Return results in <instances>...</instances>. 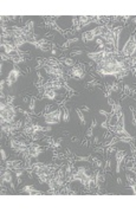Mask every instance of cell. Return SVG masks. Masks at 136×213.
<instances>
[{"instance_id": "cell-1", "label": "cell", "mask_w": 136, "mask_h": 213, "mask_svg": "<svg viewBox=\"0 0 136 213\" xmlns=\"http://www.w3.org/2000/svg\"><path fill=\"white\" fill-rule=\"evenodd\" d=\"M0 116H1V123L12 124L17 119V109L13 107V104H7L6 102H1Z\"/></svg>"}, {"instance_id": "cell-2", "label": "cell", "mask_w": 136, "mask_h": 213, "mask_svg": "<svg viewBox=\"0 0 136 213\" xmlns=\"http://www.w3.org/2000/svg\"><path fill=\"white\" fill-rule=\"evenodd\" d=\"M136 53V37L135 34L130 36V38L126 42L123 49H122V55L124 57H132Z\"/></svg>"}, {"instance_id": "cell-3", "label": "cell", "mask_w": 136, "mask_h": 213, "mask_svg": "<svg viewBox=\"0 0 136 213\" xmlns=\"http://www.w3.org/2000/svg\"><path fill=\"white\" fill-rule=\"evenodd\" d=\"M62 110L57 109V110H53V111H50L47 114H45L44 116V121L46 124L49 125H53V124H57L62 121Z\"/></svg>"}, {"instance_id": "cell-4", "label": "cell", "mask_w": 136, "mask_h": 213, "mask_svg": "<svg viewBox=\"0 0 136 213\" xmlns=\"http://www.w3.org/2000/svg\"><path fill=\"white\" fill-rule=\"evenodd\" d=\"M20 75H21V71L19 70V68H18V66H14V68L8 72L7 77L5 78V81H6V87H7V88H11L14 83H17V82H18V78L20 77Z\"/></svg>"}, {"instance_id": "cell-5", "label": "cell", "mask_w": 136, "mask_h": 213, "mask_svg": "<svg viewBox=\"0 0 136 213\" xmlns=\"http://www.w3.org/2000/svg\"><path fill=\"white\" fill-rule=\"evenodd\" d=\"M45 71L49 76L52 77V79H63L64 78V70L62 68H55V66L46 65Z\"/></svg>"}, {"instance_id": "cell-6", "label": "cell", "mask_w": 136, "mask_h": 213, "mask_svg": "<svg viewBox=\"0 0 136 213\" xmlns=\"http://www.w3.org/2000/svg\"><path fill=\"white\" fill-rule=\"evenodd\" d=\"M83 65H75L71 69V76L75 77L76 79H83L85 76V70L83 69Z\"/></svg>"}, {"instance_id": "cell-7", "label": "cell", "mask_w": 136, "mask_h": 213, "mask_svg": "<svg viewBox=\"0 0 136 213\" xmlns=\"http://www.w3.org/2000/svg\"><path fill=\"white\" fill-rule=\"evenodd\" d=\"M41 152H43V148L38 143H32V145L29 146V154L27 155L31 159H35L41 154Z\"/></svg>"}, {"instance_id": "cell-8", "label": "cell", "mask_w": 136, "mask_h": 213, "mask_svg": "<svg viewBox=\"0 0 136 213\" xmlns=\"http://www.w3.org/2000/svg\"><path fill=\"white\" fill-rule=\"evenodd\" d=\"M126 152L122 151V149H117L115 152V157H116V173L118 174L120 171H121V165H122V161L126 159Z\"/></svg>"}, {"instance_id": "cell-9", "label": "cell", "mask_w": 136, "mask_h": 213, "mask_svg": "<svg viewBox=\"0 0 136 213\" xmlns=\"http://www.w3.org/2000/svg\"><path fill=\"white\" fill-rule=\"evenodd\" d=\"M10 56V59L12 61V63L14 64V65H18V64H20V63H23L24 62V57L21 56V53H20V51L18 50V49H16L11 55H8Z\"/></svg>"}, {"instance_id": "cell-10", "label": "cell", "mask_w": 136, "mask_h": 213, "mask_svg": "<svg viewBox=\"0 0 136 213\" xmlns=\"http://www.w3.org/2000/svg\"><path fill=\"white\" fill-rule=\"evenodd\" d=\"M64 87V84H63V82H62V79H51L47 84H46V87H45V89H53V90H61L62 88Z\"/></svg>"}, {"instance_id": "cell-11", "label": "cell", "mask_w": 136, "mask_h": 213, "mask_svg": "<svg viewBox=\"0 0 136 213\" xmlns=\"http://www.w3.org/2000/svg\"><path fill=\"white\" fill-rule=\"evenodd\" d=\"M1 49L4 50V53L11 55V53L16 50V46H14L13 43L10 42V40H2V43H1Z\"/></svg>"}, {"instance_id": "cell-12", "label": "cell", "mask_w": 136, "mask_h": 213, "mask_svg": "<svg viewBox=\"0 0 136 213\" xmlns=\"http://www.w3.org/2000/svg\"><path fill=\"white\" fill-rule=\"evenodd\" d=\"M20 192L24 193V194H30V195H40V194L43 193V192L35 189L32 185H26V186H24V187L20 189Z\"/></svg>"}, {"instance_id": "cell-13", "label": "cell", "mask_w": 136, "mask_h": 213, "mask_svg": "<svg viewBox=\"0 0 136 213\" xmlns=\"http://www.w3.org/2000/svg\"><path fill=\"white\" fill-rule=\"evenodd\" d=\"M5 168L6 169H11V171H16L21 168V162L18 160H8L5 161Z\"/></svg>"}, {"instance_id": "cell-14", "label": "cell", "mask_w": 136, "mask_h": 213, "mask_svg": "<svg viewBox=\"0 0 136 213\" xmlns=\"http://www.w3.org/2000/svg\"><path fill=\"white\" fill-rule=\"evenodd\" d=\"M35 175L39 180V183H49V181L52 179V174H50V173L38 172V173H35Z\"/></svg>"}, {"instance_id": "cell-15", "label": "cell", "mask_w": 136, "mask_h": 213, "mask_svg": "<svg viewBox=\"0 0 136 213\" xmlns=\"http://www.w3.org/2000/svg\"><path fill=\"white\" fill-rule=\"evenodd\" d=\"M1 183H13V174L11 169H6L1 174Z\"/></svg>"}, {"instance_id": "cell-16", "label": "cell", "mask_w": 136, "mask_h": 213, "mask_svg": "<svg viewBox=\"0 0 136 213\" xmlns=\"http://www.w3.org/2000/svg\"><path fill=\"white\" fill-rule=\"evenodd\" d=\"M96 34H95V32L94 30H90V31H86V32H84L83 33V36H82V39H83V42H85V43H90V42H92V40H96Z\"/></svg>"}, {"instance_id": "cell-17", "label": "cell", "mask_w": 136, "mask_h": 213, "mask_svg": "<svg viewBox=\"0 0 136 213\" xmlns=\"http://www.w3.org/2000/svg\"><path fill=\"white\" fill-rule=\"evenodd\" d=\"M43 95H44V97L47 98V99H56V97H57V92H56V90H53V89H45Z\"/></svg>"}, {"instance_id": "cell-18", "label": "cell", "mask_w": 136, "mask_h": 213, "mask_svg": "<svg viewBox=\"0 0 136 213\" xmlns=\"http://www.w3.org/2000/svg\"><path fill=\"white\" fill-rule=\"evenodd\" d=\"M12 43H13V45L16 46V49H18V50H19L23 45H25V44L27 43V40H26L25 38H16V39H13V42H12Z\"/></svg>"}, {"instance_id": "cell-19", "label": "cell", "mask_w": 136, "mask_h": 213, "mask_svg": "<svg viewBox=\"0 0 136 213\" xmlns=\"http://www.w3.org/2000/svg\"><path fill=\"white\" fill-rule=\"evenodd\" d=\"M24 174H25V172H24L21 168H19V169H16V171H14V175H16V178H17V181H18V183H20V179H21V177H24Z\"/></svg>"}, {"instance_id": "cell-20", "label": "cell", "mask_w": 136, "mask_h": 213, "mask_svg": "<svg viewBox=\"0 0 136 213\" xmlns=\"http://www.w3.org/2000/svg\"><path fill=\"white\" fill-rule=\"evenodd\" d=\"M76 113H77V115H78V119H79V121L81 123L83 124V125H85V117H84V114H83V110H81V109H76Z\"/></svg>"}, {"instance_id": "cell-21", "label": "cell", "mask_w": 136, "mask_h": 213, "mask_svg": "<svg viewBox=\"0 0 136 213\" xmlns=\"http://www.w3.org/2000/svg\"><path fill=\"white\" fill-rule=\"evenodd\" d=\"M63 64H65L67 66H70V68H73L75 66V61L72 58H63L62 59Z\"/></svg>"}, {"instance_id": "cell-22", "label": "cell", "mask_w": 136, "mask_h": 213, "mask_svg": "<svg viewBox=\"0 0 136 213\" xmlns=\"http://www.w3.org/2000/svg\"><path fill=\"white\" fill-rule=\"evenodd\" d=\"M95 125H96V121L92 122V124L89 127V129L86 130V136L88 137H91L92 135H94V129H95Z\"/></svg>"}, {"instance_id": "cell-23", "label": "cell", "mask_w": 136, "mask_h": 213, "mask_svg": "<svg viewBox=\"0 0 136 213\" xmlns=\"http://www.w3.org/2000/svg\"><path fill=\"white\" fill-rule=\"evenodd\" d=\"M69 119H70V111H69L68 108H64V110H63V116H62V121L68 122Z\"/></svg>"}, {"instance_id": "cell-24", "label": "cell", "mask_w": 136, "mask_h": 213, "mask_svg": "<svg viewBox=\"0 0 136 213\" xmlns=\"http://www.w3.org/2000/svg\"><path fill=\"white\" fill-rule=\"evenodd\" d=\"M29 110H30L31 113H34V111H35V98H31V99H30Z\"/></svg>"}, {"instance_id": "cell-25", "label": "cell", "mask_w": 136, "mask_h": 213, "mask_svg": "<svg viewBox=\"0 0 136 213\" xmlns=\"http://www.w3.org/2000/svg\"><path fill=\"white\" fill-rule=\"evenodd\" d=\"M78 40H79L78 38H72V39H69L68 42H67V43L63 45V47H68L69 45H71L72 43H76V42H78Z\"/></svg>"}, {"instance_id": "cell-26", "label": "cell", "mask_w": 136, "mask_h": 213, "mask_svg": "<svg viewBox=\"0 0 136 213\" xmlns=\"http://www.w3.org/2000/svg\"><path fill=\"white\" fill-rule=\"evenodd\" d=\"M0 153H1V160L5 162V161L7 160V153H6V151H5L4 148H1V149H0Z\"/></svg>"}, {"instance_id": "cell-27", "label": "cell", "mask_w": 136, "mask_h": 213, "mask_svg": "<svg viewBox=\"0 0 136 213\" xmlns=\"http://www.w3.org/2000/svg\"><path fill=\"white\" fill-rule=\"evenodd\" d=\"M126 178H127V180H128L129 185H132V183H135V180H134V179H133V178L130 177V174H128V173H127V174H126Z\"/></svg>"}, {"instance_id": "cell-28", "label": "cell", "mask_w": 136, "mask_h": 213, "mask_svg": "<svg viewBox=\"0 0 136 213\" xmlns=\"http://www.w3.org/2000/svg\"><path fill=\"white\" fill-rule=\"evenodd\" d=\"M94 162H95V165H96L98 168H101V167L103 166L102 161H101V160H98V159H94Z\"/></svg>"}, {"instance_id": "cell-29", "label": "cell", "mask_w": 136, "mask_h": 213, "mask_svg": "<svg viewBox=\"0 0 136 213\" xmlns=\"http://www.w3.org/2000/svg\"><path fill=\"white\" fill-rule=\"evenodd\" d=\"M8 59H10V56L2 52V53H1V61H2V62H6V61H8Z\"/></svg>"}, {"instance_id": "cell-30", "label": "cell", "mask_w": 136, "mask_h": 213, "mask_svg": "<svg viewBox=\"0 0 136 213\" xmlns=\"http://www.w3.org/2000/svg\"><path fill=\"white\" fill-rule=\"evenodd\" d=\"M83 53V51L82 50H77V51H72L71 52V56L73 57V56H77V55H82Z\"/></svg>"}, {"instance_id": "cell-31", "label": "cell", "mask_w": 136, "mask_h": 213, "mask_svg": "<svg viewBox=\"0 0 136 213\" xmlns=\"http://www.w3.org/2000/svg\"><path fill=\"white\" fill-rule=\"evenodd\" d=\"M129 187L132 188V191H133V193H134V194H136V180H135V183H132V185H129Z\"/></svg>"}, {"instance_id": "cell-32", "label": "cell", "mask_w": 136, "mask_h": 213, "mask_svg": "<svg viewBox=\"0 0 136 213\" xmlns=\"http://www.w3.org/2000/svg\"><path fill=\"white\" fill-rule=\"evenodd\" d=\"M110 167H111V160H110V159H108V160H106V162H105V168L110 169Z\"/></svg>"}, {"instance_id": "cell-33", "label": "cell", "mask_w": 136, "mask_h": 213, "mask_svg": "<svg viewBox=\"0 0 136 213\" xmlns=\"http://www.w3.org/2000/svg\"><path fill=\"white\" fill-rule=\"evenodd\" d=\"M132 123H133V125H135L136 127V116L133 114V119H132Z\"/></svg>"}, {"instance_id": "cell-34", "label": "cell", "mask_w": 136, "mask_h": 213, "mask_svg": "<svg viewBox=\"0 0 136 213\" xmlns=\"http://www.w3.org/2000/svg\"><path fill=\"white\" fill-rule=\"evenodd\" d=\"M132 71H133V75H134V76H136V65L132 68Z\"/></svg>"}, {"instance_id": "cell-35", "label": "cell", "mask_w": 136, "mask_h": 213, "mask_svg": "<svg viewBox=\"0 0 136 213\" xmlns=\"http://www.w3.org/2000/svg\"><path fill=\"white\" fill-rule=\"evenodd\" d=\"M83 107H84V108H83V110H84V111H89V110H90V109H89L86 105H83Z\"/></svg>"}, {"instance_id": "cell-36", "label": "cell", "mask_w": 136, "mask_h": 213, "mask_svg": "<svg viewBox=\"0 0 136 213\" xmlns=\"http://www.w3.org/2000/svg\"><path fill=\"white\" fill-rule=\"evenodd\" d=\"M135 37H136V34H135Z\"/></svg>"}]
</instances>
